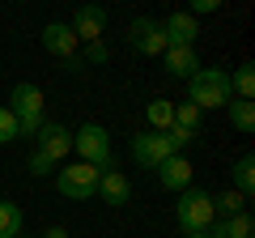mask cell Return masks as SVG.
I'll return each instance as SVG.
<instances>
[{
    "label": "cell",
    "instance_id": "6da1fadb",
    "mask_svg": "<svg viewBox=\"0 0 255 238\" xmlns=\"http://www.w3.org/2000/svg\"><path fill=\"white\" fill-rule=\"evenodd\" d=\"M187 102L200 111H217L234 102V90H230V73L226 68H200V73L187 81Z\"/></svg>",
    "mask_w": 255,
    "mask_h": 238
},
{
    "label": "cell",
    "instance_id": "7a4b0ae2",
    "mask_svg": "<svg viewBox=\"0 0 255 238\" xmlns=\"http://www.w3.org/2000/svg\"><path fill=\"white\" fill-rule=\"evenodd\" d=\"M174 221H179L183 234H204V230L217 221V213H213V196L204 192V187H187V192H179Z\"/></svg>",
    "mask_w": 255,
    "mask_h": 238
},
{
    "label": "cell",
    "instance_id": "3957f363",
    "mask_svg": "<svg viewBox=\"0 0 255 238\" xmlns=\"http://www.w3.org/2000/svg\"><path fill=\"white\" fill-rule=\"evenodd\" d=\"M43 90H38L34 81H17L13 85V94H9V111H13V119H17V128H21V136H34L38 128H43L47 119H43Z\"/></svg>",
    "mask_w": 255,
    "mask_h": 238
},
{
    "label": "cell",
    "instance_id": "277c9868",
    "mask_svg": "<svg viewBox=\"0 0 255 238\" xmlns=\"http://www.w3.org/2000/svg\"><path fill=\"white\" fill-rule=\"evenodd\" d=\"M73 149L81 153L85 166H94V170H107L111 166V132L102 128V123H85L81 132H73Z\"/></svg>",
    "mask_w": 255,
    "mask_h": 238
},
{
    "label": "cell",
    "instance_id": "5b68a950",
    "mask_svg": "<svg viewBox=\"0 0 255 238\" xmlns=\"http://www.w3.org/2000/svg\"><path fill=\"white\" fill-rule=\"evenodd\" d=\"M98 174L102 170H94V166H85V162L60 166V174H55L60 196H68V200H94V192H98Z\"/></svg>",
    "mask_w": 255,
    "mask_h": 238
},
{
    "label": "cell",
    "instance_id": "8992f818",
    "mask_svg": "<svg viewBox=\"0 0 255 238\" xmlns=\"http://www.w3.org/2000/svg\"><path fill=\"white\" fill-rule=\"evenodd\" d=\"M179 149L170 145V136L166 132H140V136H132V162L145 166V170H157V166L166 162V157H174Z\"/></svg>",
    "mask_w": 255,
    "mask_h": 238
},
{
    "label": "cell",
    "instance_id": "52a82bcc",
    "mask_svg": "<svg viewBox=\"0 0 255 238\" xmlns=\"http://www.w3.org/2000/svg\"><path fill=\"white\" fill-rule=\"evenodd\" d=\"M128 47H132V51H140V55H162V51H166L162 21H153V17L128 21Z\"/></svg>",
    "mask_w": 255,
    "mask_h": 238
},
{
    "label": "cell",
    "instance_id": "ba28073f",
    "mask_svg": "<svg viewBox=\"0 0 255 238\" xmlns=\"http://www.w3.org/2000/svg\"><path fill=\"white\" fill-rule=\"evenodd\" d=\"M34 140H38L34 149H38V153H43V157H51L55 166H60L64 157L73 153V132L64 128V123H43V128L34 132Z\"/></svg>",
    "mask_w": 255,
    "mask_h": 238
},
{
    "label": "cell",
    "instance_id": "9c48e42d",
    "mask_svg": "<svg viewBox=\"0 0 255 238\" xmlns=\"http://www.w3.org/2000/svg\"><path fill=\"white\" fill-rule=\"evenodd\" d=\"M153 174H157V183H162L166 192H187V187H196V166H191L183 153L166 157V162L157 166Z\"/></svg>",
    "mask_w": 255,
    "mask_h": 238
},
{
    "label": "cell",
    "instance_id": "30bf717a",
    "mask_svg": "<svg viewBox=\"0 0 255 238\" xmlns=\"http://www.w3.org/2000/svg\"><path fill=\"white\" fill-rule=\"evenodd\" d=\"M68 30L77 34V43H102V30H107V9L98 4H81L68 21Z\"/></svg>",
    "mask_w": 255,
    "mask_h": 238
},
{
    "label": "cell",
    "instance_id": "8fae6325",
    "mask_svg": "<svg viewBox=\"0 0 255 238\" xmlns=\"http://www.w3.org/2000/svg\"><path fill=\"white\" fill-rule=\"evenodd\" d=\"M162 34H166V47H196L200 21L187 17V9H179V13H170V17L162 21Z\"/></svg>",
    "mask_w": 255,
    "mask_h": 238
},
{
    "label": "cell",
    "instance_id": "7c38bea8",
    "mask_svg": "<svg viewBox=\"0 0 255 238\" xmlns=\"http://www.w3.org/2000/svg\"><path fill=\"white\" fill-rule=\"evenodd\" d=\"M43 47L55 55V60H73L81 43H77V34L68 30V21H47L43 26Z\"/></svg>",
    "mask_w": 255,
    "mask_h": 238
},
{
    "label": "cell",
    "instance_id": "4fadbf2b",
    "mask_svg": "<svg viewBox=\"0 0 255 238\" xmlns=\"http://www.w3.org/2000/svg\"><path fill=\"white\" fill-rule=\"evenodd\" d=\"M162 60H166V73L179 77V81H191V77L200 73V55H196V47H166Z\"/></svg>",
    "mask_w": 255,
    "mask_h": 238
},
{
    "label": "cell",
    "instance_id": "5bb4252c",
    "mask_svg": "<svg viewBox=\"0 0 255 238\" xmlns=\"http://www.w3.org/2000/svg\"><path fill=\"white\" fill-rule=\"evenodd\" d=\"M98 196L107 204H115V209H119V204H128V200H132V183H128V174L124 170H102L98 174Z\"/></svg>",
    "mask_w": 255,
    "mask_h": 238
},
{
    "label": "cell",
    "instance_id": "9a60e30c",
    "mask_svg": "<svg viewBox=\"0 0 255 238\" xmlns=\"http://www.w3.org/2000/svg\"><path fill=\"white\" fill-rule=\"evenodd\" d=\"M145 119H149V132H170L174 128V102H166V98L149 102Z\"/></svg>",
    "mask_w": 255,
    "mask_h": 238
},
{
    "label": "cell",
    "instance_id": "2e32d148",
    "mask_svg": "<svg viewBox=\"0 0 255 238\" xmlns=\"http://www.w3.org/2000/svg\"><path fill=\"white\" fill-rule=\"evenodd\" d=\"M234 192L247 196V200H251V192H255V157L251 153H243L234 162Z\"/></svg>",
    "mask_w": 255,
    "mask_h": 238
},
{
    "label": "cell",
    "instance_id": "e0dca14e",
    "mask_svg": "<svg viewBox=\"0 0 255 238\" xmlns=\"http://www.w3.org/2000/svg\"><path fill=\"white\" fill-rule=\"evenodd\" d=\"M21 226H26L21 209L9 204V200H0V238H21Z\"/></svg>",
    "mask_w": 255,
    "mask_h": 238
},
{
    "label": "cell",
    "instance_id": "ac0fdd59",
    "mask_svg": "<svg viewBox=\"0 0 255 238\" xmlns=\"http://www.w3.org/2000/svg\"><path fill=\"white\" fill-rule=\"evenodd\" d=\"M230 123H234L243 136H251V132H255V102L234 98V102H230Z\"/></svg>",
    "mask_w": 255,
    "mask_h": 238
},
{
    "label": "cell",
    "instance_id": "d6986e66",
    "mask_svg": "<svg viewBox=\"0 0 255 238\" xmlns=\"http://www.w3.org/2000/svg\"><path fill=\"white\" fill-rule=\"evenodd\" d=\"M213 213H217V221H226V217H234V213H247V196H238V192H221V196H213Z\"/></svg>",
    "mask_w": 255,
    "mask_h": 238
},
{
    "label": "cell",
    "instance_id": "ffe728a7",
    "mask_svg": "<svg viewBox=\"0 0 255 238\" xmlns=\"http://www.w3.org/2000/svg\"><path fill=\"white\" fill-rule=\"evenodd\" d=\"M200 123H204V111L200 107H191V102H179V107H174V128L200 132Z\"/></svg>",
    "mask_w": 255,
    "mask_h": 238
},
{
    "label": "cell",
    "instance_id": "44dd1931",
    "mask_svg": "<svg viewBox=\"0 0 255 238\" xmlns=\"http://www.w3.org/2000/svg\"><path fill=\"white\" fill-rule=\"evenodd\" d=\"M230 90H234V98H243V102H251V94H255V64H243L234 77H230Z\"/></svg>",
    "mask_w": 255,
    "mask_h": 238
},
{
    "label": "cell",
    "instance_id": "7402d4cb",
    "mask_svg": "<svg viewBox=\"0 0 255 238\" xmlns=\"http://www.w3.org/2000/svg\"><path fill=\"white\" fill-rule=\"evenodd\" d=\"M17 136H21V128H17V119H13V111L0 107V145H13Z\"/></svg>",
    "mask_w": 255,
    "mask_h": 238
},
{
    "label": "cell",
    "instance_id": "603a6c76",
    "mask_svg": "<svg viewBox=\"0 0 255 238\" xmlns=\"http://www.w3.org/2000/svg\"><path fill=\"white\" fill-rule=\"evenodd\" d=\"M30 174H38V179H47V174H55V162H51V157H43V153L34 149V153H30Z\"/></svg>",
    "mask_w": 255,
    "mask_h": 238
},
{
    "label": "cell",
    "instance_id": "cb8c5ba5",
    "mask_svg": "<svg viewBox=\"0 0 255 238\" xmlns=\"http://www.w3.org/2000/svg\"><path fill=\"white\" fill-rule=\"evenodd\" d=\"M217 9H221V0H191V9H187V17H196V21H200L204 13H217Z\"/></svg>",
    "mask_w": 255,
    "mask_h": 238
},
{
    "label": "cell",
    "instance_id": "d4e9b609",
    "mask_svg": "<svg viewBox=\"0 0 255 238\" xmlns=\"http://www.w3.org/2000/svg\"><path fill=\"white\" fill-rule=\"evenodd\" d=\"M85 60H90V64H107V47L102 43H85Z\"/></svg>",
    "mask_w": 255,
    "mask_h": 238
},
{
    "label": "cell",
    "instance_id": "484cf974",
    "mask_svg": "<svg viewBox=\"0 0 255 238\" xmlns=\"http://www.w3.org/2000/svg\"><path fill=\"white\" fill-rule=\"evenodd\" d=\"M43 238H68V230H64V226H51V230H43Z\"/></svg>",
    "mask_w": 255,
    "mask_h": 238
},
{
    "label": "cell",
    "instance_id": "4316f807",
    "mask_svg": "<svg viewBox=\"0 0 255 238\" xmlns=\"http://www.w3.org/2000/svg\"><path fill=\"white\" fill-rule=\"evenodd\" d=\"M183 238H209V234H183Z\"/></svg>",
    "mask_w": 255,
    "mask_h": 238
}]
</instances>
